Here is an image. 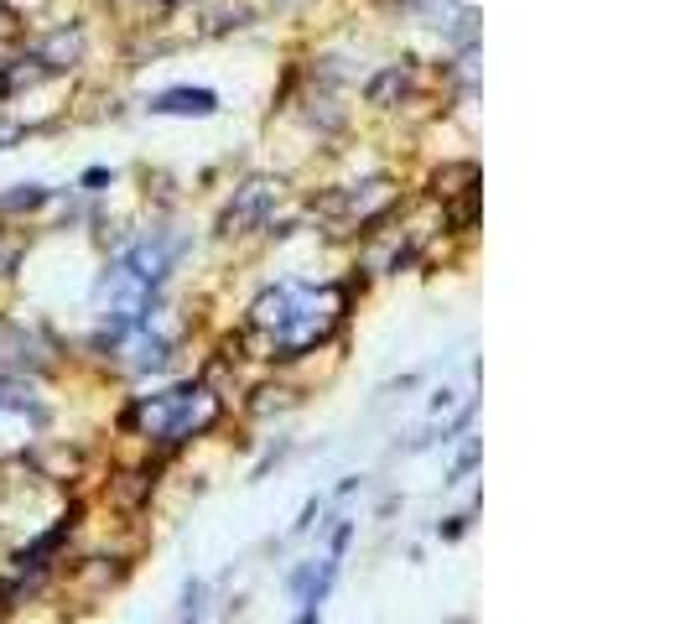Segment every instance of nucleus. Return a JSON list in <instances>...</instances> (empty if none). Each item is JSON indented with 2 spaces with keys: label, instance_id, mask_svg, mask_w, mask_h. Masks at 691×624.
<instances>
[{
  "label": "nucleus",
  "instance_id": "f03ea898",
  "mask_svg": "<svg viewBox=\"0 0 691 624\" xmlns=\"http://www.w3.org/2000/svg\"><path fill=\"white\" fill-rule=\"evenodd\" d=\"M156 115H214L218 110V94L214 89H166L151 99Z\"/></svg>",
  "mask_w": 691,
  "mask_h": 624
},
{
  "label": "nucleus",
  "instance_id": "7ed1b4c3",
  "mask_svg": "<svg viewBox=\"0 0 691 624\" xmlns=\"http://www.w3.org/2000/svg\"><path fill=\"white\" fill-rule=\"evenodd\" d=\"M36 57H42L47 68H73V63L84 57V37H78V32H53V37L42 42Z\"/></svg>",
  "mask_w": 691,
  "mask_h": 624
},
{
  "label": "nucleus",
  "instance_id": "20e7f679",
  "mask_svg": "<svg viewBox=\"0 0 691 624\" xmlns=\"http://www.w3.org/2000/svg\"><path fill=\"white\" fill-rule=\"evenodd\" d=\"M369 105H396L400 94H411V68H385V74L369 78Z\"/></svg>",
  "mask_w": 691,
  "mask_h": 624
},
{
  "label": "nucleus",
  "instance_id": "423d86ee",
  "mask_svg": "<svg viewBox=\"0 0 691 624\" xmlns=\"http://www.w3.org/2000/svg\"><path fill=\"white\" fill-rule=\"evenodd\" d=\"M473 463H478V442H468V448H463V459H457V469H453V478H463L473 469Z\"/></svg>",
  "mask_w": 691,
  "mask_h": 624
},
{
  "label": "nucleus",
  "instance_id": "0eeeda50",
  "mask_svg": "<svg viewBox=\"0 0 691 624\" xmlns=\"http://www.w3.org/2000/svg\"><path fill=\"white\" fill-rule=\"evenodd\" d=\"M307 583H312V568H296V572H291V588H296V593H307Z\"/></svg>",
  "mask_w": 691,
  "mask_h": 624
},
{
  "label": "nucleus",
  "instance_id": "39448f33",
  "mask_svg": "<svg viewBox=\"0 0 691 624\" xmlns=\"http://www.w3.org/2000/svg\"><path fill=\"white\" fill-rule=\"evenodd\" d=\"M36 203H47V187H26V193H11V198H0V208H36Z\"/></svg>",
  "mask_w": 691,
  "mask_h": 624
},
{
  "label": "nucleus",
  "instance_id": "f257e3e1",
  "mask_svg": "<svg viewBox=\"0 0 691 624\" xmlns=\"http://www.w3.org/2000/svg\"><path fill=\"white\" fill-rule=\"evenodd\" d=\"M281 193V183H271V177H255V183L239 187V198L224 208V219H218V229L224 235H239L245 224H260L266 219V208H271V198Z\"/></svg>",
  "mask_w": 691,
  "mask_h": 624
}]
</instances>
